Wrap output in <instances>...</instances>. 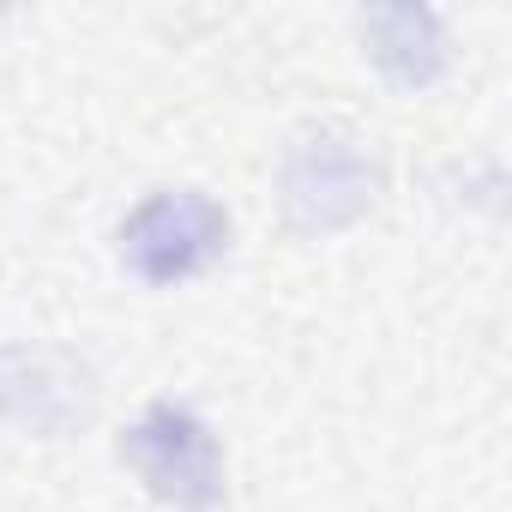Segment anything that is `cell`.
<instances>
[{
  "instance_id": "3957f363",
  "label": "cell",
  "mask_w": 512,
  "mask_h": 512,
  "mask_svg": "<svg viewBox=\"0 0 512 512\" xmlns=\"http://www.w3.org/2000/svg\"><path fill=\"white\" fill-rule=\"evenodd\" d=\"M235 247V217L211 187H151L115 217V266L139 290H187Z\"/></svg>"
},
{
  "instance_id": "7a4b0ae2",
  "label": "cell",
  "mask_w": 512,
  "mask_h": 512,
  "mask_svg": "<svg viewBox=\"0 0 512 512\" xmlns=\"http://www.w3.org/2000/svg\"><path fill=\"white\" fill-rule=\"evenodd\" d=\"M115 464L163 512H223L229 506L223 434L187 398H169V392L145 398L115 434Z\"/></svg>"
},
{
  "instance_id": "5b68a950",
  "label": "cell",
  "mask_w": 512,
  "mask_h": 512,
  "mask_svg": "<svg viewBox=\"0 0 512 512\" xmlns=\"http://www.w3.org/2000/svg\"><path fill=\"white\" fill-rule=\"evenodd\" d=\"M362 61L404 97H422L452 79V37L434 7H368L356 19Z\"/></svg>"
},
{
  "instance_id": "6da1fadb",
  "label": "cell",
  "mask_w": 512,
  "mask_h": 512,
  "mask_svg": "<svg viewBox=\"0 0 512 512\" xmlns=\"http://www.w3.org/2000/svg\"><path fill=\"white\" fill-rule=\"evenodd\" d=\"M272 181H278L284 223L308 241H332V235H350L356 223H368V211L380 205L386 169H380V151L362 127L302 121L284 139Z\"/></svg>"
},
{
  "instance_id": "277c9868",
  "label": "cell",
  "mask_w": 512,
  "mask_h": 512,
  "mask_svg": "<svg viewBox=\"0 0 512 512\" xmlns=\"http://www.w3.org/2000/svg\"><path fill=\"white\" fill-rule=\"evenodd\" d=\"M97 368L49 338H0V428L25 440H73L97 416Z\"/></svg>"
}]
</instances>
